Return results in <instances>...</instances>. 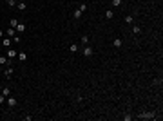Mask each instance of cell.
<instances>
[{"label": "cell", "mask_w": 163, "mask_h": 121, "mask_svg": "<svg viewBox=\"0 0 163 121\" xmlns=\"http://www.w3.org/2000/svg\"><path fill=\"white\" fill-rule=\"evenodd\" d=\"M26 7H27L26 2H18V4H17V9H18V11H26Z\"/></svg>", "instance_id": "cell-12"}, {"label": "cell", "mask_w": 163, "mask_h": 121, "mask_svg": "<svg viewBox=\"0 0 163 121\" xmlns=\"http://www.w3.org/2000/svg\"><path fill=\"white\" fill-rule=\"evenodd\" d=\"M0 65H11V63H9V58H6V56H0Z\"/></svg>", "instance_id": "cell-10"}, {"label": "cell", "mask_w": 163, "mask_h": 121, "mask_svg": "<svg viewBox=\"0 0 163 121\" xmlns=\"http://www.w3.org/2000/svg\"><path fill=\"white\" fill-rule=\"evenodd\" d=\"M15 31H17V29H13V27H11V29H7V31H6V34H7V36H9V38L13 40V36H15Z\"/></svg>", "instance_id": "cell-13"}, {"label": "cell", "mask_w": 163, "mask_h": 121, "mask_svg": "<svg viewBox=\"0 0 163 121\" xmlns=\"http://www.w3.org/2000/svg\"><path fill=\"white\" fill-rule=\"evenodd\" d=\"M17 31H18V33H24V31H26V24H24V22H18Z\"/></svg>", "instance_id": "cell-7"}, {"label": "cell", "mask_w": 163, "mask_h": 121, "mask_svg": "<svg viewBox=\"0 0 163 121\" xmlns=\"http://www.w3.org/2000/svg\"><path fill=\"white\" fill-rule=\"evenodd\" d=\"M17 25H18V20H17V18H13V20H11V27H13V29H17Z\"/></svg>", "instance_id": "cell-20"}, {"label": "cell", "mask_w": 163, "mask_h": 121, "mask_svg": "<svg viewBox=\"0 0 163 121\" xmlns=\"http://www.w3.org/2000/svg\"><path fill=\"white\" fill-rule=\"evenodd\" d=\"M78 9H80V11H82V13H83V11H87V4H82V5H80V7H78Z\"/></svg>", "instance_id": "cell-22"}, {"label": "cell", "mask_w": 163, "mask_h": 121, "mask_svg": "<svg viewBox=\"0 0 163 121\" xmlns=\"http://www.w3.org/2000/svg\"><path fill=\"white\" fill-rule=\"evenodd\" d=\"M17 56H18V52L15 49H7V58H17Z\"/></svg>", "instance_id": "cell-5"}, {"label": "cell", "mask_w": 163, "mask_h": 121, "mask_svg": "<svg viewBox=\"0 0 163 121\" xmlns=\"http://www.w3.org/2000/svg\"><path fill=\"white\" fill-rule=\"evenodd\" d=\"M17 58L20 60V62H26V60H27V54H26V52H24V51H20V52H18V56H17Z\"/></svg>", "instance_id": "cell-8"}, {"label": "cell", "mask_w": 163, "mask_h": 121, "mask_svg": "<svg viewBox=\"0 0 163 121\" xmlns=\"http://www.w3.org/2000/svg\"><path fill=\"white\" fill-rule=\"evenodd\" d=\"M154 118H156L154 112H141L139 114V119H154Z\"/></svg>", "instance_id": "cell-2"}, {"label": "cell", "mask_w": 163, "mask_h": 121, "mask_svg": "<svg viewBox=\"0 0 163 121\" xmlns=\"http://www.w3.org/2000/svg\"><path fill=\"white\" fill-rule=\"evenodd\" d=\"M112 16H114V11H112V9H107V11H105V18H107V20H112Z\"/></svg>", "instance_id": "cell-9"}, {"label": "cell", "mask_w": 163, "mask_h": 121, "mask_svg": "<svg viewBox=\"0 0 163 121\" xmlns=\"http://www.w3.org/2000/svg\"><path fill=\"white\" fill-rule=\"evenodd\" d=\"M73 18H74V20H80V18H82V11H80V9H76V11L73 13Z\"/></svg>", "instance_id": "cell-11"}, {"label": "cell", "mask_w": 163, "mask_h": 121, "mask_svg": "<svg viewBox=\"0 0 163 121\" xmlns=\"http://www.w3.org/2000/svg\"><path fill=\"white\" fill-rule=\"evenodd\" d=\"M13 42H15V43H20V42H22V38H20L18 34H15V36H13Z\"/></svg>", "instance_id": "cell-21"}, {"label": "cell", "mask_w": 163, "mask_h": 121, "mask_svg": "<svg viewBox=\"0 0 163 121\" xmlns=\"http://www.w3.org/2000/svg\"><path fill=\"white\" fill-rule=\"evenodd\" d=\"M112 45H114V47H116V49H120V47H121V45H123V42H121V38H114V42H112Z\"/></svg>", "instance_id": "cell-6"}, {"label": "cell", "mask_w": 163, "mask_h": 121, "mask_svg": "<svg viewBox=\"0 0 163 121\" xmlns=\"http://www.w3.org/2000/svg\"><path fill=\"white\" fill-rule=\"evenodd\" d=\"M82 52H83V56H85V58H91L92 54H94V49H92L91 45L87 43V45H85V47H83V51H82Z\"/></svg>", "instance_id": "cell-1"}, {"label": "cell", "mask_w": 163, "mask_h": 121, "mask_svg": "<svg viewBox=\"0 0 163 121\" xmlns=\"http://www.w3.org/2000/svg\"><path fill=\"white\" fill-rule=\"evenodd\" d=\"M6 2H7V5H9V7H15V0H6Z\"/></svg>", "instance_id": "cell-23"}, {"label": "cell", "mask_w": 163, "mask_h": 121, "mask_svg": "<svg viewBox=\"0 0 163 121\" xmlns=\"http://www.w3.org/2000/svg\"><path fill=\"white\" fill-rule=\"evenodd\" d=\"M2 36H4V31H2V29H0V38H2Z\"/></svg>", "instance_id": "cell-25"}, {"label": "cell", "mask_w": 163, "mask_h": 121, "mask_svg": "<svg viewBox=\"0 0 163 121\" xmlns=\"http://www.w3.org/2000/svg\"><path fill=\"white\" fill-rule=\"evenodd\" d=\"M80 40H82L83 45H87V43H89V36H87V34H82V38H80Z\"/></svg>", "instance_id": "cell-16"}, {"label": "cell", "mask_w": 163, "mask_h": 121, "mask_svg": "<svg viewBox=\"0 0 163 121\" xmlns=\"http://www.w3.org/2000/svg\"><path fill=\"white\" fill-rule=\"evenodd\" d=\"M132 33H134V34H139V33H141V27L134 24V25H132Z\"/></svg>", "instance_id": "cell-14"}, {"label": "cell", "mask_w": 163, "mask_h": 121, "mask_svg": "<svg viewBox=\"0 0 163 121\" xmlns=\"http://www.w3.org/2000/svg\"><path fill=\"white\" fill-rule=\"evenodd\" d=\"M11 43H13V40L9 38V36H6V38L2 40V45H4V47H7V49H9V47H11Z\"/></svg>", "instance_id": "cell-4"}, {"label": "cell", "mask_w": 163, "mask_h": 121, "mask_svg": "<svg viewBox=\"0 0 163 121\" xmlns=\"http://www.w3.org/2000/svg\"><path fill=\"white\" fill-rule=\"evenodd\" d=\"M13 72H15V71H13V67H11V65H7V67H6V71H4V76H6V78H11V76H13Z\"/></svg>", "instance_id": "cell-3"}, {"label": "cell", "mask_w": 163, "mask_h": 121, "mask_svg": "<svg viewBox=\"0 0 163 121\" xmlns=\"http://www.w3.org/2000/svg\"><path fill=\"white\" fill-rule=\"evenodd\" d=\"M2 103H6V96H4V94H0V105H2Z\"/></svg>", "instance_id": "cell-24"}, {"label": "cell", "mask_w": 163, "mask_h": 121, "mask_svg": "<svg viewBox=\"0 0 163 121\" xmlns=\"http://www.w3.org/2000/svg\"><path fill=\"white\" fill-rule=\"evenodd\" d=\"M125 22H127V24H134V16H132V14H127V16H125Z\"/></svg>", "instance_id": "cell-15"}, {"label": "cell", "mask_w": 163, "mask_h": 121, "mask_svg": "<svg viewBox=\"0 0 163 121\" xmlns=\"http://www.w3.org/2000/svg\"><path fill=\"white\" fill-rule=\"evenodd\" d=\"M111 5H112V7H120V5H121V0H112Z\"/></svg>", "instance_id": "cell-18"}, {"label": "cell", "mask_w": 163, "mask_h": 121, "mask_svg": "<svg viewBox=\"0 0 163 121\" xmlns=\"http://www.w3.org/2000/svg\"><path fill=\"white\" fill-rule=\"evenodd\" d=\"M69 51H71L73 54H74V52H78V45H76V43H73L71 47H69Z\"/></svg>", "instance_id": "cell-17"}, {"label": "cell", "mask_w": 163, "mask_h": 121, "mask_svg": "<svg viewBox=\"0 0 163 121\" xmlns=\"http://www.w3.org/2000/svg\"><path fill=\"white\" fill-rule=\"evenodd\" d=\"M2 94H4L6 98H7V96H11V90H9V87H6V89L2 90Z\"/></svg>", "instance_id": "cell-19"}]
</instances>
